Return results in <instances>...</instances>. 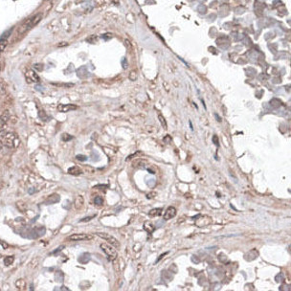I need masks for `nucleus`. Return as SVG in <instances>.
<instances>
[{"label": "nucleus", "mask_w": 291, "mask_h": 291, "mask_svg": "<svg viewBox=\"0 0 291 291\" xmlns=\"http://www.w3.org/2000/svg\"><path fill=\"white\" fill-rule=\"evenodd\" d=\"M3 143L8 148H17L19 145V138L15 133L8 132L3 136Z\"/></svg>", "instance_id": "f257e3e1"}, {"label": "nucleus", "mask_w": 291, "mask_h": 291, "mask_svg": "<svg viewBox=\"0 0 291 291\" xmlns=\"http://www.w3.org/2000/svg\"><path fill=\"white\" fill-rule=\"evenodd\" d=\"M100 246L102 250L106 255V257L109 261H114L117 258V251L114 249V246L107 245L106 243H102Z\"/></svg>", "instance_id": "f03ea898"}, {"label": "nucleus", "mask_w": 291, "mask_h": 291, "mask_svg": "<svg viewBox=\"0 0 291 291\" xmlns=\"http://www.w3.org/2000/svg\"><path fill=\"white\" fill-rule=\"evenodd\" d=\"M96 235L98 237H100L103 240H105L106 241H107L110 245L114 246V247H120V242H119L115 237H112L111 235H109L107 233H103V232H97Z\"/></svg>", "instance_id": "7ed1b4c3"}, {"label": "nucleus", "mask_w": 291, "mask_h": 291, "mask_svg": "<svg viewBox=\"0 0 291 291\" xmlns=\"http://www.w3.org/2000/svg\"><path fill=\"white\" fill-rule=\"evenodd\" d=\"M41 17H42V15H41V14H36L35 15H33L32 17H30L28 18L27 20L25 21L24 25H25V27L27 28V29H31V28H33L35 27V26L38 24L40 20H41Z\"/></svg>", "instance_id": "20e7f679"}, {"label": "nucleus", "mask_w": 291, "mask_h": 291, "mask_svg": "<svg viewBox=\"0 0 291 291\" xmlns=\"http://www.w3.org/2000/svg\"><path fill=\"white\" fill-rule=\"evenodd\" d=\"M69 240L73 241H80V240H93V236L89 234L80 233V234H74L69 237Z\"/></svg>", "instance_id": "39448f33"}, {"label": "nucleus", "mask_w": 291, "mask_h": 291, "mask_svg": "<svg viewBox=\"0 0 291 291\" xmlns=\"http://www.w3.org/2000/svg\"><path fill=\"white\" fill-rule=\"evenodd\" d=\"M25 78L28 82H38L39 81L38 75L32 69H29L25 72Z\"/></svg>", "instance_id": "423d86ee"}, {"label": "nucleus", "mask_w": 291, "mask_h": 291, "mask_svg": "<svg viewBox=\"0 0 291 291\" xmlns=\"http://www.w3.org/2000/svg\"><path fill=\"white\" fill-rule=\"evenodd\" d=\"M197 217H198V219L195 221V225L198 226V227H204V226L209 225L211 223V221H212L211 218L209 216H206L198 215V216H197Z\"/></svg>", "instance_id": "0eeeda50"}, {"label": "nucleus", "mask_w": 291, "mask_h": 291, "mask_svg": "<svg viewBox=\"0 0 291 291\" xmlns=\"http://www.w3.org/2000/svg\"><path fill=\"white\" fill-rule=\"evenodd\" d=\"M9 119H10V111L9 110L3 111V113L0 115V131L6 127Z\"/></svg>", "instance_id": "6e6552de"}, {"label": "nucleus", "mask_w": 291, "mask_h": 291, "mask_svg": "<svg viewBox=\"0 0 291 291\" xmlns=\"http://www.w3.org/2000/svg\"><path fill=\"white\" fill-rule=\"evenodd\" d=\"M176 216V209L174 207H169L167 210H166L165 214H164V219L165 220H170L171 218H173Z\"/></svg>", "instance_id": "1a4fd4ad"}, {"label": "nucleus", "mask_w": 291, "mask_h": 291, "mask_svg": "<svg viewBox=\"0 0 291 291\" xmlns=\"http://www.w3.org/2000/svg\"><path fill=\"white\" fill-rule=\"evenodd\" d=\"M77 108H78V106L75 105H60L58 107V110L60 112H68L71 110H75V109H77Z\"/></svg>", "instance_id": "9d476101"}, {"label": "nucleus", "mask_w": 291, "mask_h": 291, "mask_svg": "<svg viewBox=\"0 0 291 291\" xmlns=\"http://www.w3.org/2000/svg\"><path fill=\"white\" fill-rule=\"evenodd\" d=\"M74 205H75L76 209H78V210L81 209V208L84 206V197H82L81 195H77L75 200H74Z\"/></svg>", "instance_id": "9b49d317"}, {"label": "nucleus", "mask_w": 291, "mask_h": 291, "mask_svg": "<svg viewBox=\"0 0 291 291\" xmlns=\"http://www.w3.org/2000/svg\"><path fill=\"white\" fill-rule=\"evenodd\" d=\"M68 173L71 175H74V176H78V175H81L82 173V170L81 168L77 167V166H73V167L68 169Z\"/></svg>", "instance_id": "f8f14e48"}, {"label": "nucleus", "mask_w": 291, "mask_h": 291, "mask_svg": "<svg viewBox=\"0 0 291 291\" xmlns=\"http://www.w3.org/2000/svg\"><path fill=\"white\" fill-rule=\"evenodd\" d=\"M162 215V208H153L149 212V216H159Z\"/></svg>", "instance_id": "ddd939ff"}, {"label": "nucleus", "mask_w": 291, "mask_h": 291, "mask_svg": "<svg viewBox=\"0 0 291 291\" xmlns=\"http://www.w3.org/2000/svg\"><path fill=\"white\" fill-rule=\"evenodd\" d=\"M144 229H145V231H147L149 234H152L155 230V228H154L153 224L150 221H146L144 223Z\"/></svg>", "instance_id": "4468645a"}, {"label": "nucleus", "mask_w": 291, "mask_h": 291, "mask_svg": "<svg viewBox=\"0 0 291 291\" xmlns=\"http://www.w3.org/2000/svg\"><path fill=\"white\" fill-rule=\"evenodd\" d=\"M15 286H17V288L19 290H23L26 287V282L23 279H19L15 282Z\"/></svg>", "instance_id": "2eb2a0df"}, {"label": "nucleus", "mask_w": 291, "mask_h": 291, "mask_svg": "<svg viewBox=\"0 0 291 291\" xmlns=\"http://www.w3.org/2000/svg\"><path fill=\"white\" fill-rule=\"evenodd\" d=\"M38 264H39V259H38V258H34L32 261H31L29 266H30L31 269H35L36 267L38 266Z\"/></svg>", "instance_id": "dca6fc26"}, {"label": "nucleus", "mask_w": 291, "mask_h": 291, "mask_svg": "<svg viewBox=\"0 0 291 291\" xmlns=\"http://www.w3.org/2000/svg\"><path fill=\"white\" fill-rule=\"evenodd\" d=\"M7 44H8V40L6 38H1V39H0V54H1L2 52L5 50Z\"/></svg>", "instance_id": "f3484780"}, {"label": "nucleus", "mask_w": 291, "mask_h": 291, "mask_svg": "<svg viewBox=\"0 0 291 291\" xmlns=\"http://www.w3.org/2000/svg\"><path fill=\"white\" fill-rule=\"evenodd\" d=\"M14 259V257H13V256L6 257V258L4 259V264H5V265H6V266H10V265H11V264H13Z\"/></svg>", "instance_id": "a211bd4d"}, {"label": "nucleus", "mask_w": 291, "mask_h": 291, "mask_svg": "<svg viewBox=\"0 0 291 291\" xmlns=\"http://www.w3.org/2000/svg\"><path fill=\"white\" fill-rule=\"evenodd\" d=\"M88 253H84V254H82L81 255V256L79 258V262H81V263H84V262H87L88 261H89V258H85L86 257V255H87Z\"/></svg>", "instance_id": "6ab92c4d"}, {"label": "nucleus", "mask_w": 291, "mask_h": 291, "mask_svg": "<svg viewBox=\"0 0 291 291\" xmlns=\"http://www.w3.org/2000/svg\"><path fill=\"white\" fill-rule=\"evenodd\" d=\"M158 118H159V120H160L161 124H162L163 127H164L165 129H167V128H168V126H167V122H166V120H165V118L163 117V115H161V114H160V115L158 116Z\"/></svg>", "instance_id": "aec40b11"}, {"label": "nucleus", "mask_w": 291, "mask_h": 291, "mask_svg": "<svg viewBox=\"0 0 291 291\" xmlns=\"http://www.w3.org/2000/svg\"><path fill=\"white\" fill-rule=\"evenodd\" d=\"M103 203V198L101 196H97L96 198L94 199V204L97 205V206H102Z\"/></svg>", "instance_id": "412c9836"}, {"label": "nucleus", "mask_w": 291, "mask_h": 291, "mask_svg": "<svg viewBox=\"0 0 291 291\" xmlns=\"http://www.w3.org/2000/svg\"><path fill=\"white\" fill-rule=\"evenodd\" d=\"M73 138H74V137H73L72 135H69L67 133L62 134V140H63V141H70V140H72Z\"/></svg>", "instance_id": "4be33fe9"}, {"label": "nucleus", "mask_w": 291, "mask_h": 291, "mask_svg": "<svg viewBox=\"0 0 291 291\" xmlns=\"http://www.w3.org/2000/svg\"><path fill=\"white\" fill-rule=\"evenodd\" d=\"M6 92V84L3 81H0V94H5Z\"/></svg>", "instance_id": "5701e85b"}, {"label": "nucleus", "mask_w": 291, "mask_h": 291, "mask_svg": "<svg viewBox=\"0 0 291 291\" xmlns=\"http://www.w3.org/2000/svg\"><path fill=\"white\" fill-rule=\"evenodd\" d=\"M96 216V215H93V216H86V217H84V218H81V219L80 220V222H88V221H90L91 219H93Z\"/></svg>", "instance_id": "b1692460"}, {"label": "nucleus", "mask_w": 291, "mask_h": 291, "mask_svg": "<svg viewBox=\"0 0 291 291\" xmlns=\"http://www.w3.org/2000/svg\"><path fill=\"white\" fill-rule=\"evenodd\" d=\"M76 158H77V160L81 161V162H84V161H86L87 160V157L85 156V155H81V154L77 155Z\"/></svg>", "instance_id": "393cba45"}, {"label": "nucleus", "mask_w": 291, "mask_h": 291, "mask_svg": "<svg viewBox=\"0 0 291 291\" xmlns=\"http://www.w3.org/2000/svg\"><path fill=\"white\" fill-rule=\"evenodd\" d=\"M136 77H137V73L135 71H131V73L129 74V79L131 81H135L136 80Z\"/></svg>", "instance_id": "a878e982"}, {"label": "nucleus", "mask_w": 291, "mask_h": 291, "mask_svg": "<svg viewBox=\"0 0 291 291\" xmlns=\"http://www.w3.org/2000/svg\"><path fill=\"white\" fill-rule=\"evenodd\" d=\"M213 142H214V144L216 145V147H219V143H218V138L216 135H214L213 136Z\"/></svg>", "instance_id": "bb28decb"}, {"label": "nucleus", "mask_w": 291, "mask_h": 291, "mask_svg": "<svg viewBox=\"0 0 291 291\" xmlns=\"http://www.w3.org/2000/svg\"><path fill=\"white\" fill-rule=\"evenodd\" d=\"M155 196H156V194L153 193V191H152V193H149V194L147 195V198L148 199H153V197H155Z\"/></svg>", "instance_id": "cd10ccee"}, {"label": "nucleus", "mask_w": 291, "mask_h": 291, "mask_svg": "<svg viewBox=\"0 0 291 291\" xmlns=\"http://www.w3.org/2000/svg\"><path fill=\"white\" fill-rule=\"evenodd\" d=\"M168 253H169V252H165V253H164L163 255H161V256H159V258L157 259V261H156V262H155V263H157V262H160V259H162V258H163L164 256H166V255H167Z\"/></svg>", "instance_id": "c85d7f7f"}, {"label": "nucleus", "mask_w": 291, "mask_h": 291, "mask_svg": "<svg viewBox=\"0 0 291 291\" xmlns=\"http://www.w3.org/2000/svg\"><path fill=\"white\" fill-rule=\"evenodd\" d=\"M107 185H97L95 186V188H106Z\"/></svg>", "instance_id": "c756f323"}, {"label": "nucleus", "mask_w": 291, "mask_h": 291, "mask_svg": "<svg viewBox=\"0 0 291 291\" xmlns=\"http://www.w3.org/2000/svg\"><path fill=\"white\" fill-rule=\"evenodd\" d=\"M215 116H216V120L218 121V122H220L221 120H220V118L219 117H218V115H217V114H215Z\"/></svg>", "instance_id": "7c9ffc66"}, {"label": "nucleus", "mask_w": 291, "mask_h": 291, "mask_svg": "<svg viewBox=\"0 0 291 291\" xmlns=\"http://www.w3.org/2000/svg\"><path fill=\"white\" fill-rule=\"evenodd\" d=\"M124 42H126V43H128L129 41H128V39H126V40H124ZM130 46H131V44H129V45H127V47H130Z\"/></svg>", "instance_id": "2f4dec72"}, {"label": "nucleus", "mask_w": 291, "mask_h": 291, "mask_svg": "<svg viewBox=\"0 0 291 291\" xmlns=\"http://www.w3.org/2000/svg\"><path fill=\"white\" fill-rule=\"evenodd\" d=\"M190 127L191 128V130H194V127H193V124H191V122H190Z\"/></svg>", "instance_id": "473e14b6"}, {"label": "nucleus", "mask_w": 291, "mask_h": 291, "mask_svg": "<svg viewBox=\"0 0 291 291\" xmlns=\"http://www.w3.org/2000/svg\"><path fill=\"white\" fill-rule=\"evenodd\" d=\"M0 70H1V67H0Z\"/></svg>", "instance_id": "72a5a7b5"}]
</instances>
